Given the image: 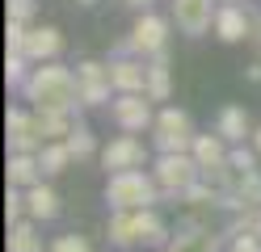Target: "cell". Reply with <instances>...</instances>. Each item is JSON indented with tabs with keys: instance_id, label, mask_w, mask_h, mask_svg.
<instances>
[{
	"instance_id": "cell-1",
	"label": "cell",
	"mask_w": 261,
	"mask_h": 252,
	"mask_svg": "<svg viewBox=\"0 0 261 252\" xmlns=\"http://www.w3.org/2000/svg\"><path fill=\"white\" fill-rule=\"evenodd\" d=\"M21 97L30 101V109H63L76 114L80 105V89H76V72L63 63H34L30 80L21 84Z\"/></svg>"
},
{
	"instance_id": "cell-2",
	"label": "cell",
	"mask_w": 261,
	"mask_h": 252,
	"mask_svg": "<svg viewBox=\"0 0 261 252\" xmlns=\"http://www.w3.org/2000/svg\"><path fill=\"white\" fill-rule=\"evenodd\" d=\"M106 202H110V210H143V206H156L160 202V185H156L152 173H143V168L110 173Z\"/></svg>"
},
{
	"instance_id": "cell-3",
	"label": "cell",
	"mask_w": 261,
	"mask_h": 252,
	"mask_svg": "<svg viewBox=\"0 0 261 252\" xmlns=\"http://www.w3.org/2000/svg\"><path fill=\"white\" fill-rule=\"evenodd\" d=\"M114 50H118V55H139V59L165 55V50H169V21L143 9V17L130 25V34H126V38L114 46Z\"/></svg>"
},
{
	"instance_id": "cell-4",
	"label": "cell",
	"mask_w": 261,
	"mask_h": 252,
	"mask_svg": "<svg viewBox=\"0 0 261 252\" xmlns=\"http://www.w3.org/2000/svg\"><path fill=\"white\" fill-rule=\"evenodd\" d=\"M152 177H156V185H160V193L181 198L190 185L202 181V164L194 160V151H169V156H156Z\"/></svg>"
},
{
	"instance_id": "cell-5",
	"label": "cell",
	"mask_w": 261,
	"mask_h": 252,
	"mask_svg": "<svg viewBox=\"0 0 261 252\" xmlns=\"http://www.w3.org/2000/svg\"><path fill=\"white\" fill-rule=\"evenodd\" d=\"M194 139H198V130H194V118L177 105H165L156 114V126H152V143L160 156H169V151H194Z\"/></svg>"
},
{
	"instance_id": "cell-6",
	"label": "cell",
	"mask_w": 261,
	"mask_h": 252,
	"mask_svg": "<svg viewBox=\"0 0 261 252\" xmlns=\"http://www.w3.org/2000/svg\"><path fill=\"white\" fill-rule=\"evenodd\" d=\"M110 114H114V122H118V130H130V134L156 126V114H152V97L148 93H114Z\"/></svg>"
},
{
	"instance_id": "cell-7",
	"label": "cell",
	"mask_w": 261,
	"mask_h": 252,
	"mask_svg": "<svg viewBox=\"0 0 261 252\" xmlns=\"http://www.w3.org/2000/svg\"><path fill=\"white\" fill-rule=\"evenodd\" d=\"M76 89H80V105H106L110 93H114V80H110V63H97V59H85L76 63Z\"/></svg>"
},
{
	"instance_id": "cell-8",
	"label": "cell",
	"mask_w": 261,
	"mask_h": 252,
	"mask_svg": "<svg viewBox=\"0 0 261 252\" xmlns=\"http://www.w3.org/2000/svg\"><path fill=\"white\" fill-rule=\"evenodd\" d=\"M143 164H148V147H143V139L130 134V130L101 147V168L106 173H126V168H143Z\"/></svg>"
},
{
	"instance_id": "cell-9",
	"label": "cell",
	"mask_w": 261,
	"mask_h": 252,
	"mask_svg": "<svg viewBox=\"0 0 261 252\" xmlns=\"http://www.w3.org/2000/svg\"><path fill=\"white\" fill-rule=\"evenodd\" d=\"M215 0H173V21L186 38H202L215 30Z\"/></svg>"
},
{
	"instance_id": "cell-10",
	"label": "cell",
	"mask_w": 261,
	"mask_h": 252,
	"mask_svg": "<svg viewBox=\"0 0 261 252\" xmlns=\"http://www.w3.org/2000/svg\"><path fill=\"white\" fill-rule=\"evenodd\" d=\"M114 93H148V59L139 55H114L110 59Z\"/></svg>"
},
{
	"instance_id": "cell-11",
	"label": "cell",
	"mask_w": 261,
	"mask_h": 252,
	"mask_svg": "<svg viewBox=\"0 0 261 252\" xmlns=\"http://www.w3.org/2000/svg\"><path fill=\"white\" fill-rule=\"evenodd\" d=\"M5 130H9V151H38L42 147V134L34 122V109H9L5 118Z\"/></svg>"
},
{
	"instance_id": "cell-12",
	"label": "cell",
	"mask_w": 261,
	"mask_h": 252,
	"mask_svg": "<svg viewBox=\"0 0 261 252\" xmlns=\"http://www.w3.org/2000/svg\"><path fill=\"white\" fill-rule=\"evenodd\" d=\"M215 38L219 42H244L253 38V17L244 13L236 0H223L219 13H215Z\"/></svg>"
},
{
	"instance_id": "cell-13",
	"label": "cell",
	"mask_w": 261,
	"mask_h": 252,
	"mask_svg": "<svg viewBox=\"0 0 261 252\" xmlns=\"http://www.w3.org/2000/svg\"><path fill=\"white\" fill-rule=\"evenodd\" d=\"M59 50H63V34L55 25H30V34H25L30 63H51V59H59Z\"/></svg>"
},
{
	"instance_id": "cell-14",
	"label": "cell",
	"mask_w": 261,
	"mask_h": 252,
	"mask_svg": "<svg viewBox=\"0 0 261 252\" xmlns=\"http://www.w3.org/2000/svg\"><path fill=\"white\" fill-rule=\"evenodd\" d=\"M59 210H63V198L55 193V185L38 181V185H30V189H25V214L30 218L51 223V218H59Z\"/></svg>"
},
{
	"instance_id": "cell-15",
	"label": "cell",
	"mask_w": 261,
	"mask_h": 252,
	"mask_svg": "<svg viewBox=\"0 0 261 252\" xmlns=\"http://www.w3.org/2000/svg\"><path fill=\"white\" fill-rule=\"evenodd\" d=\"M9 185H17V189H30V185H38L46 173L38 164V151H9Z\"/></svg>"
},
{
	"instance_id": "cell-16",
	"label": "cell",
	"mask_w": 261,
	"mask_h": 252,
	"mask_svg": "<svg viewBox=\"0 0 261 252\" xmlns=\"http://www.w3.org/2000/svg\"><path fill=\"white\" fill-rule=\"evenodd\" d=\"M106 235L114 248H135L139 244V210H114L106 223Z\"/></svg>"
},
{
	"instance_id": "cell-17",
	"label": "cell",
	"mask_w": 261,
	"mask_h": 252,
	"mask_svg": "<svg viewBox=\"0 0 261 252\" xmlns=\"http://www.w3.org/2000/svg\"><path fill=\"white\" fill-rule=\"evenodd\" d=\"M227 156H232V143H227L219 130H215V134H198V139H194V160L202 164V173H206V168L227 164Z\"/></svg>"
},
{
	"instance_id": "cell-18",
	"label": "cell",
	"mask_w": 261,
	"mask_h": 252,
	"mask_svg": "<svg viewBox=\"0 0 261 252\" xmlns=\"http://www.w3.org/2000/svg\"><path fill=\"white\" fill-rule=\"evenodd\" d=\"M139 244L143 248H169L173 244V231H169V223L156 214V206H143L139 210Z\"/></svg>"
},
{
	"instance_id": "cell-19",
	"label": "cell",
	"mask_w": 261,
	"mask_h": 252,
	"mask_svg": "<svg viewBox=\"0 0 261 252\" xmlns=\"http://www.w3.org/2000/svg\"><path fill=\"white\" fill-rule=\"evenodd\" d=\"M9 252H46L38 218H17V223H9Z\"/></svg>"
},
{
	"instance_id": "cell-20",
	"label": "cell",
	"mask_w": 261,
	"mask_h": 252,
	"mask_svg": "<svg viewBox=\"0 0 261 252\" xmlns=\"http://www.w3.org/2000/svg\"><path fill=\"white\" fill-rule=\"evenodd\" d=\"M34 122H38L42 143H51V139H68V134L76 130L72 114H63V109H34Z\"/></svg>"
},
{
	"instance_id": "cell-21",
	"label": "cell",
	"mask_w": 261,
	"mask_h": 252,
	"mask_svg": "<svg viewBox=\"0 0 261 252\" xmlns=\"http://www.w3.org/2000/svg\"><path fill=\"white\" fill-rule=\"evenodd\" d=\"M215 130L223 134L227 143H244V134H253L244 105H223V109H219V122H215Z\"/></svg>"
},
{
	"instance_id": "cell-22",
	"label": "cell",
	"mask_w": 261,
	"mask_h": 252,
	"mask_svg": "<svg viewBox=\"0 0 261 252\" xmlns=\"http://www.w3.org/2000/svg\"><path fill=\"white\" fill-rule=\"evenodd\" d=\"M72 160H76V156H72L68 139H51V143H42V147H38V164H42V173H46V177H59Z\"/></svg>"
},
{
	"instance_id": "cell-23",
	"label": "cell",
	"mask_w": 261,
	"mask_h": 252,
	"mask_svg": "<svg viewBox=\"0 0 261 252\" xmlns=\"http://www.w3.org/2000/svg\"><path fill=\"white\" fill-rule=\"evenodd\" d=\"M148 97L152 101H169L173 97V76H169V59L165 55L148 59Z\"/></svg>"
},
{
	"instance_id": "cell-24",
	"label": "cell",
	"mask_w": 261,
	"mask_h": 252,
	"mask_svg": "<svg viewBox=\"0 0 261 252\" xmlns=\"http://www.w3.org/2000/svg\"><path fill=\"white\" fill-rule=\"evenodd\" d=\"M173 244L186 248V252H219V235L211 227H190L181 235H173Z\"/></svg>"
},
{
	"instance_id": "cell-25",
	"label": "cell",
	"mask_w": 261,
	"mask_h": 252,
	"mask_svg": "<svg viewBox=\"0 0 261 252\" xmlns=\"http://www.w3.org/2000/svg\"><path fill=\"white\" fill-rule=\"evenodd\" d=\"M68 147H72V156H76V160L97 156V139H93V130H89V126H80V122H76V130L68 134Z\"/></svg>"
},
{
	"instance_id": "cell-26",
	"label": "cell",
	"mask_w": 261,
	"mask_h": 252,
	"mask_svg": "<svg viewBox=\"0 0 261 252\" xmlns=\"http://www.w3.org/2000/svg\"><path fill=\"white\" fill-rule=\"evenodd\" d=\"M30 72H34V67H30L25 55H9V59H5V84H9V89L21 93V84L30 80Z\"/></svg>"
},
{
	"instance_id": "cell-27",
	"label": "cell",
	"mask_w": 261,
	"mask_h": 252,
	"mask_svg": "<svg viewBox=\"0 0 261 252\" xmlns=\"http://www.w3.org/2000/svg\"><path fill=\"white\" fill-rule=\"evenodd\" d=\"M46 252H93V244L85 240V235L68 231V235H55V240L46 244Z\"/></svg>"
},
{
	"instance_id": "cell-28",
	"label": "cell",
	"mask_w": 261,
	"mask_h": 252,
	"mask_svg": "<svg viewBox=\"0 0 261 252\" xmlns=\"http://www.w3.org/2000/svg\"><path fill=\"white\" fill-rule=\"evenodd\" d=\"M5 218H9V223H17V218H30V214H25V189H17V185H9V198H5Z\"/></svg>"
},
{
	"instance_id": "cell-29",
	"label": "cell",
	"mask_w": 261,
	"mask_h": 252,
	"mask_svg": "<svg viewBox=\"0 0 261 252\" xmlns=\"http://www.w3.org/2000/svg\"><path fill=\"white\" fill-rule=\"evenodd\" d=\"M25 34H30V25H25V21H9V30H5L9 55H25Z\"/></svg>"
},
{
	"instance_id": "cell-30",
	"label": "cell",
	"mask_w": 261,
	"mask_h": 252,
	"mask_svg": "<svg viewBox=\"0 0 261 252\" xmlns=\"http://www.w3.org/2000/svg\"><path fill=\"white\" fill-rule=\"evenodd\" d=\"M38 17V0H9V21H34Z\"/></svg>"
},
{
	"instance_id": "cell-31",
	"label": "cell",
	"mask_w": 261,
	"mask_h": 252,
	"mask_svg": "<svg viewBox=\"0 0 261 252\" xmlns=\"http://www.w3.org/2000/svg\"><path fill=\"white\" fill-rule=\"evenodd\" d=\"M227 252H261V235L257 231H240V235H232Z\"/></svg>"
},
{
	"instance_id": "cell-32",
	"label": "cell",
	"mask_w": 261,
	"mask_h": 252,
	"mask_svg": "<svg viewBox=\"0 0 261 252\" xmlns=\"http://www.w3.org/2000/svg\"><path fill=\"white\" fill-rule=\"evenodd\" d=\"M244 80H249V84H261V63H249V67H244Z\"/></svg>"
},
{
	"instance_id": "cell-33",
	"label": "cell",
	"mask_w": 261,
	"mask_h": 252,
	"mask_svg": "<svg viewBox=\"0 0 261 252\" xmlns=\"http://www.w3.org/2000/svg\"><path fill=\"white\" fill-rule=\"evenodd\" d=\"M122 5H130V9H148L152 0H122Z\"/></svg>"
},
{
	"instance_id": "cell-34",
	"label": "cell",
	"mask_w": 261,
	"mask_h": 252,
	"mask_svg": "<svg viewBox=\"0 0 261 252\" xmlns=\"http://www.w3.org/2000/svg\"><path fill=\"white\" fill-rule=\"evenodd\" d=\"M253 151H257V156H261V126L253 130Z\"/></svg>"
},
{
	"instance_id": "cell-35",
	"label": "cell",
	"mask_w": 261,
	"mask_h": 252,
	"mask_svg": "<svg viewBox=\"0 0 261 252\" xmlns=\"http://www.w3.org/2000/svg\"><path fill=\"white\" fill-rule=\"evenodd\" d=\"M160 252H186V248H177V244H169V248H160Z\"/></svg>"
},
{
	"instance_id": "cell-36",
	"label": "cell",
	"mask_w": 261,
	"mask_h": 252,
	"mask_svg": "<svg viewBox=\"0 0 261 252\" xmlns=\"http://www.w3.org/2000/svg\"><path fill=\"white\" fill-rule=\"evenodd\" d=\"M257 235H261V210H257Z\"/></svg>"
},
{
	"instance_id": "cell-37",
	"label": "cell",
	"mask_w": 261,
	"mask_h": 252,
	"mask_svg": "<svg viewBox=\"0 0 261 252\" xmlns=\"http://www.w3.org/2000/svg\"><path fill=\"white\" fill-rule=\"evenodd\" d=\"M80 5H97V0H80Z\"/></svg>"
},
{
	"instance_id": "cell-38",
	"label": "cell",
	"mask_w": 261,
	"mask_h": 252,
	"mask_svg": "<svg viewBox=\"0 0 261 252\" xmlns=\"http://www.w3.org/2000/svg\"><path fill=\"white\" fill-rule=\"evenodd\" d=\"M257 46H261V34H257Z\"/></svg>"
}]
</instances>
